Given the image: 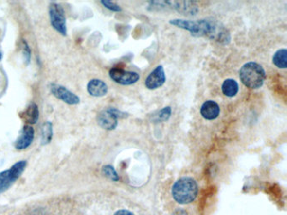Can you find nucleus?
Returning a JSON list of instances; mask_svg holds the SVG:
<instances>
[{
    "label": "nucleus",
    "instance_id": "nucleus-11",
    "mask_svg": "<svg viewBox=\"0 0 287 215\" xmlns=\"http://www.w3.org/2000/svg\"><path fill=\"white\" fill-rule=\"evenodd\" d=\"M200 115L207 120H213L220 115V107L214 101H206L200 108Z\"/></svg>",
    "mask_w": 287,
    "mask_h": 215
},
{
    "label": "nucleus",
    "instance_id": "nucleus-4",
    "mask_svg": "<svg viewBox=\"0 0 287 215\" xmlns=\"http://www.w3.org/2000/svg\"><path fill=\"white\" fill-rule=\"evenodd\" d=\"M26 165V161H19L14 164L9 170L0 172V194L4 193L15 183V182L25 171Z\"/></svg>",
    "mask_w": 287,
    "mask_h": 215
},
{
    "label": "nucleus",
    "instance_id": "nucleus-5",
    "mask_svg": "<svg viewBox=\"0 0 287 215\" xmlns=\"http://www.w3.org/2000/svg\"><path fill=\"white\" fill-rule=\"evenodd\" d=\"M49 17L51 25L54 30L63 35H67V21L65 11L59 3L52 2L49 5Z\"/></svg>",
    "mask_w": 287,
    "mask_h": 215
},
{
    "label": "nucleus",
    "instance_id": "nucleus-7",
    "mask_svg": "<svg viewBox=\"0 0 287 215\" xmlns=\"http://www.w3.org/2000/svg\"><path fill=\"white\" fill-rule=\"evenodd\" d=\"M109 77L113 81L119 84L131 85L134 84L139 80V74L135 72H127L123 69L114 68L109 71Z\"/></svg>",
    "mask_w": 287,
    "mask_h": 215
},
{
    "label": "nucleus",
    "instance_id": "nucleus-23",
    "mask_svg": "<svg viewBox=\"0 0 287 215\" xmlns=\"http://www.w3.org/2000/svg\"><path fill=\"white\" fill-rule=\"evenodd\" d=\"M2 58H3V54L1 53V52H0V61H1V60H2Z\"/></svg>",
    "mask_w": 287,
    "mask_h": 215
},
{
    "label": "nucleus",
    "instance_id": "nucleus-14",
    "mask_svg": "<svg viewBox=\"0 0 287 215\" xmlns=\"http://www.w3.org/2000/svg\"><path fill=\"white\" fill-rule=\"evenodd\" d=\"M222 89V93L225 96L232 98L236 96V94L238 93V90H239V87H238L237 81H235L234 79H232V78H228L223 82Z\"/></svg>",
    "mask_w": 287,
    "mask_h": 215
},
{
    "label": "nucleus",
    "instance_id": "nucleus-20",
    "mask_svg": "<svg viewBox=\"0 0 287 215\" xmlns=\"http://www.w3.org/2000/svg\"><path fill=\"white\" fill-rule=\"evenodd\" d=\"M23 53H24L25 63L26 64H29L31 62V58H32V50L25 40H23Z\"/></svg>",
    "mask_w": 287,
    "mask_h": 215
},
{
    "label": "nucleus",
    "instance_id": "nucleus-19",
    "mask_svg": "<svg viewBox=\"0 0 287 215\" xmlns=\"http://www.w3.org/2000/svg\"><path fill=\"white\" fill-rule=\"evenodd\" d=\"M100 3H101L102 5H104V7H106L107 9L111 10V11H115V12H120V11H122V8L119 6L118 4H116V3L111 2V1L102 0Z\"/></svg>",
    "mask_w": 287,
    "mask_h": 215
},
{
    "label": "nucleus",
    "instance_id": "nucleus-9",
    "mask_svg": "<svg viewBox=\"0 0 287 215\" xmlns=\"http://www.w3.org/2000/svg\"><path fill=\"white\" fill-rule=\"evenodd\" d=\"M35 131L31 125H25L22 130L21 134L16 140L15 147L16 150H22L27 149L34 140Z\"/></svg>",
    "mask_w": 287,
    "mask_h": 215
},
{
    "label": "nucleus",
    "instance_id": "nucleus-16",
    "mask_svg": "<svg viewBox=\"0 0 287 215\" xmlns=\"http://www.w3.org/2000/svg\"><path fill=\"white\" fill-rule=\"evenodd\" d=\"M273 63L279 68L285 69L287 66V49H281L275 52L273 56Z\"/></svg>",
    "mask_w": 287,
    "mask_h": 215
},
{
    "label": "nucleus",
    "instance_id": "nucleus-13",
    "mask_svg": "<svg viewBox=\"0 0 287 215\" xmlns=\"http://www.w3.org/2000/svg\"><path fill=\"white\" fill-rule=\"evenodd\" d=\"M19 116L24 121L28 123L29 125L36 124L40 116L37 105L35 103H31L25 110L20 113Z\"/></svg>",
    "mask_w": 287,
    "mask_h": 215
},
{
    "label": "nucleus",
    "instance_id": "nucleus-12",
    "mask_svg": "<svg viewBox=\"0 0 287 215\" xmlns=\"http://www.w3.org/2000/svg\"><path fill=\"white\" fill-rule=\"evenodd\" d=\"M169 7L171 9L178 10L184 15L194 16L198 12L197 3L191 1H180V2H169Z\"/></svg>",
    "mask_w": 287,
    "mask_h": 215
},
{
    "label": "nucleus",
    "instance_id": "nucleus-3",
    "mask_svg": "<svg viewBox=\"0 0 287 215\" xmlns=\"http://www.w3.org/2000/svg\"><path fill=\"white\" fill-rule=\"evenodd\" d=\"M127 113L122 112L116 108H108L99 113L97 122L101 128L107 131H113L117 127L118 119L127 118Z\"/></svg>",
    "mask_w": 287,
    "mask_h": 215
},
{
    "label": "nucleus",
    "instance_id": "nucleus-2",
    "mask_svg": "<svg viewBox=\"0 0 287 215\" xmlns=\"http://www.w3.org/2000/svg\"><path fill=\"white\" fill-rule=\"evenodd\" d=\"M266 77V71L262 66L253 62L244 64L239 71L241 81L251 89H258L262 87Z\"/></svg>",
    "mask_w": 287,
    "mask_h": 215
},
{
    "label": "nucleus",
    "instance_id": "nucleus-18",
    "mask_svg": "<svg viewBox=\"0 0 287 215\" xmlns=\"http://www.w3.org/2000/svg\"><path fill=\"white\" fill-rule=\"evenodd\" d=\"M102 172L106 177L109 178L112 181H118L119 179H120L117 172H116V170L114 169L112 165H104L103 168H102Z\"/></svg>",
    "mask_w": 287,
    "mask_h": 215
},
{
    "label": "nucleus",
    "instance_id": "nucleus-8",
    "mask_svg": "<svg viewBox=\"0 0 287 215\" xmlns=\"http://www.w3.org/2000/svg\"><path fill=\"white\" fill-rule=\"evenodd\" d=\"M166 81L165 72L162 66H158L153 72L147 77L145 85L146 87L151 90H154L159 87H162Z\"/></svg>",
    "mask_w": 287,
    "mask_h": 215
},
{
    "label": "nucleus",
    "instance_id": "nucleus-6",
    "mask_svg": "<svg viewBox=\"0 0 287 215\" xmlns=\"http://www.w3.org/2000/svg\"><path fill=\"white\" fill-rule=\"evenodd\" d=\"M50 90L54 96L67 104L76 105L80 103V99L78 95L73 94L72 92L69 91L68 88H66L63 86L52 83L50 85Z\"/></svg>",
    "mask_w": 287,
    "mask_h": 215
},
{
    "label": "nucleus",
    "instance_id": "nucleus-1",
    "mask_svg": "<svg viewBox=\"0 0 287 215\" xmlns=\"http://www.w3.org/2000/svg\"><path fill=\"white\" fill-rule=\"evenodd\" d=\"M198 194V185L191 178H182L175 182L172 187V195L179 204L193 202Z\"/></svg>",
    "mask_w": 287,
    "mask_h": 215
},
{
    "label": "nucleus",
    "instance_id": "nucleus-10",
    "mask_svg": "<svg viewBox=\"0 0 287 215\" xmlns=\"http://www.w3.org/2000/svg\"><path fill=\"white\" fill-rule=\"evenodd\" d=\"M87 91L93 97H103L107 95L108 87L107 83L100 79H92L88 83Z\"/></svg>",
    "mask_w": 287,
    "mask_h": 215
},
{
    "label": "nucleus",
    "instance_id": "nucleus-15",
    "mask_svg": "<svg viewBox=\"0 0 287 215\" xmlns=\"http://www.w3.org/2000/svg\"><path fill=\"white\" fill-rule=\"evenodd\" d=\"M41 146H46L47 144L50 143L54 136V127L52 122H45L41 126Z\"/></svg>",
    "mask_w": 287,
    "mask_h": 215
},
{
    "label": "nucleus",
    "instance_id": "nucleus-17",
    "mask_svg": "<svg viewBox=\"0 0 287 215\" xmlns=\"http://www.w3.org/2000/svg\"><path fill=\"white\" fill-rule=\"evenodd\" d=\"M172 109L170 107H165L163 109H161L160 111L157 113L155 116H153V122H165L169 120V118L171 116Z\"/></svg>",
    "mask_w": 287,
    "mask_h": 215
},
{
    "label": "nucleus",
    "instance_id": "nucleus-22",
    "mask_svg": "<svg viewBox=\"0 0 287 215\" xmlns=\"http://www.w3.org/2000/svg\"><path fill=\"white\" fill-rule=\"evenodd\" d=\"M172 215H187V213L185 212L184 210H182V209H178Z\"/></svg>",
    "mask_w": 287,
    "mask_h": 215
},
{
    "label": "nucleus",
    "instance_id": "nucleus-21",
    "mask_svg": "<svg viewBox=\"0 0 287 215\" xmlns=\"http://www.w3.org/2000/svg\"><path fill=\"white\" fill-rule=\"evenodd\" d=\"M114 215H134V214H132V213L128 211V210H126V209H122V210L117 211Z\"/></svg>",
    "mask_w": 287,
    "mask_h": 215
}]
</instances>
